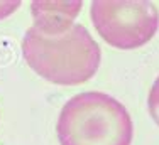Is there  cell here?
Wrapping results in <instances>:
<instances>
[{
	"label": "cell",
	"instance_id": "obj_1",
	"mask_svg": "<svg viewBox=\"0 0 159 145\" xmlns=\"http://www.w3.org/2000/svg\"><path fill=\"white\" fill-rule=\"evenodd\" d=\"M22 54L34 72L61 86L92 79L102 59L100 46L81 24H75L68 32L54 37L44 36L32 25L22 39Z\"/></svg>",
	"mask_w": 159,
	"mask_h": 145
},
{
	"label": "cell",
	"instance_id": "obj_2",
	"mask_svg": "<svg viewBox=\"0 0 159 145\" xmlns=\"http://www.w3.org/2000/svg\"><path fill=\"white\" fill-rule=\"evenodd\" d=\"M56 133L61 145H130L134 123L119 100L102 91H86L64 103Z\"/></svg>",
	"mask_w": 159,
	"mask_h": 145
},
{
	"label": "cell",
	"instance_id": "obj_3",
	"mask_svg": "<svg viewBox=\"0 0 159 145\" xmlns=\"http://www.w3.org/2000/svg\"><path fill=\"white\" fill-rule=\"evenodd\" d=\"M90 15L98 36L124 51L146 46L159 29L156 5L146 0H95Z\"/></svg>",
	"mask_w": 159,
	"mask_h": 145
},
{
	"label": "cell",
	"instance_id": "obj_4",
	"mask_svg": "<svg viewBox=\"0 0 159 145\" xmlns=\"http://www.w3.org/2000/svg\"><path fill=\"white\" fill-rule=\"evenodd\" d=\"M83 2H44L34 0L31 3V14L34 27L49 37L61 36L75 25V19L81 12Z\"/></svg>",
	"mask_w": 159,
	"mask_h": 145
},
{
	"label": "cell",
	"instance_id": "obj_5",
	"mask_svg": "<svg viewBox=\"0 0 159 145\" xmlns=\"http://www.w3.org/2000/svg\"><path fill=\"white\" fill-rule=\"evenodd\" d=\"M147 108H149L152 120L159 125V76L156 78V81L152 83V86H151L149 98H147Z\"/></svg>",
	"mask_w": 159,
	"mask_h": 145
},
{
	"label": "cell",
	"instance_id": "obj_6",
	"mask_svg": "<svg viewBox=\"0 0 159 145\" xmlns=\"http://www.w3.org/2000/svg\"><path fill=\"white\" fill-rule=\"evenodd\" d=\"M20 7L19 0H7V2H0V20H3L5 17H9L10 14H14Z\"/></svg>",
	"mask_w": 159,
	"mask_h": 145
}]
</instances>
